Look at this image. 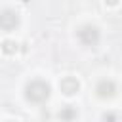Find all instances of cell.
<instances>
[{"label":"cell","mask_w":122,"mask_h":122,"mask_svg":"<svg viewBox=\"0 0 122 122\" xmlns=\"http://www.w3.org/2000/svg\"><path fill=\"white\" fill-rule=\"evenodd\" d=\"M25 97L30 103H44L50 97V84L44 80H32L25 88Z\"/></svg>","instance_id":"1"},{"label":"cell","mask_w":122,"mask_h":122,"mask_svg":"<svg viewBox=\"0 0 122 122\" xmlns=\"http://www.w3.org/2000/svg\"><path fill=\"white\" fill-rule=\"evenodd\" d=\"M76 34H78V40H80L84 46H97V42H99V30H97V27H93V25H84V27H80Z\"/></svg>","instance_id":"2"},{"label":"cell","mask_w":122,"mask_h":122,"mask_svg":"<svg viewBox=\"0 0 122 122\" xmlns=\"http://www.w3.org/2000/svg\"><path fill=\"white\" fill-rule=\"evenodd\" d=\"M19 25V15L13 10H4L0 11V29L6 32H11L15 27Z\"/></svg>","instance_id":"3"},{"label":"cell","mask_w":122,"mask_h":122,"mask_svg":"<svg viewBox=\"0 0 122 122\" xmlns=\"http://www.w3.org/2000/svg\"><path fill=\"white\" fill-rule=\"evenodd\" d=\"M59 88L65 95H74L78 90H80V82L74 78V76H65L61 82H59Z\"/></svg>","instance_id":"4"},{"label":"cell","mask_w":122,"mask_h":122,"mask_svg":"<svg viewBox=\"0 0 122 122\" xmlns=\"http://www.w3.org/2000/svg\"><path fill=\"white\" fill-rule=\"evenodd\" d=\"M95 92H97V95H99V97L107 99V97H112V95H114L116 86H114V82H112V80H99V84H97Z\"/></svg>","instance_id":"5"},{"label":"cell","mask_w":122,"mask_h":122,"mask_svg":"<svg viewBox=\"0 0 122 122\" xmlns=\"http://www.w3.org/2000/svg\"><path fill=\"white\" fill-rule=\"evenodd\" d=\"M2 51L8 53V55H11V53L17 51V44L13 40H6V42H2Z\"/></svg>","instance_id":"6"},{"label":"cell","mask_w":122,"mask_h":122,"mask_svg":"<svg viewBox=\"0 0 122 122\" xmlns=\"http://www.w3.org/2000/svg\"><path fill=\"white\" fill-rule=\"evenodd\" d=\"M59 118H65V120H71V118H76V111L72 107H65L61 112H59Z\"/></svg>","instance_id":"7"},{"label":"cell","mask_w":122,"mask_h":122,"mask_svg":"<svg viewBox=\"0 0 122 122\" xmlns=\"http://www.w3.org/2000/svg\"><path fill=\"white\" fill-rule=\"evenodd\" d=\"M103 118H105V120H116L118 116H116V114H103Z\"/></svg>","instance_id":"8"},{"label":"cell","mask_w":122,"mask_h":122,"mask_svg":"<svg viewBox=\"0 0 122 122\" xmlns=\"http://www.w3.org/2000/svg\"><path fill=\"white\" fill-rule=\"evenodd\" d=\"M105 2H107L109 6H116V4H118V0H105Z\"/></svg>","instance_id":"9"}]
</instances>
